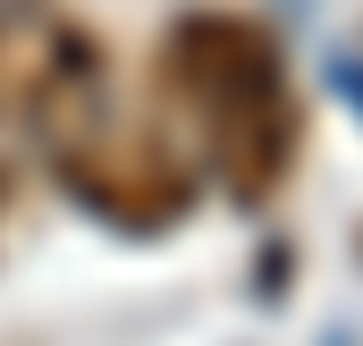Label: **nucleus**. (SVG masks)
I'll list each match as a JSON object with an SVG mask.
<instances>
[{
  "label": "nucleus",
  "mask_w": 363,
  "mask_h": 346,
  "mask_svg": "<svg viewBox=\"0 0 363 346\" xmlns=\"http://www.w3.org/2000/svg\"><path fill=\"white\" fill-rule=\"evenodd\" d=\"M161 85L194 118L203 152L237 203H271L304 152V93L254 9H186L161 43Z\"/></svg>",
  "instance_id": "nucleus-1"
},
{
  "label": "nucleus",
  "mask_w": 363,
  "mask_h": 346,
  "mask_svg": "<svg viewBox=\"0 0 363 346\" xmlns=\"http://www.w3.org/2000/svg\"><path fill=\"white\" fill-rule=\"evenodd\" d=\"M51 161H60V186L85 211L118 220V228H169V220H186V203H194V169L178 161L169 135H118L101 118L85 144H68Z\"/></svg>",
  "instance_id": "nucleus-2"
},
{
  "label": "nucleus",
  "mask_w": 363,
  "mask_h": 346,
  "mask_svg": "<svg viewBox=\"0 0 363 346\" xmlns=\"http://www.w3.org/2000/svg\"><path fill=\"white\" fill-rule=\"evenodd\" d=\"M85 26H68L51 0H0V118H26L51 68L77 51Z\"/></svg>",
  "instance_id": "nucleus-3"
}]
</instances>
